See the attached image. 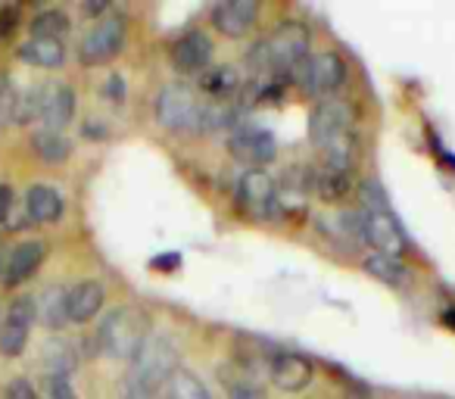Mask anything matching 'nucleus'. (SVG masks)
Instances as JSON below:
<instances>
[{"mask_svg":"<svg viewBox=\"0 0 455 399\" xmlns=\"http://www.w3.org/2000/svg\"><path fill=\"white\" fill-rule=\"evenodd\" d=\"M309 41L312 35L306 22L287 20L250 51V66L268 72H293L309 60Z\"/></svg>","mask_w":455,"mask_h":399,"instance_id":"obj_1","label":"nucleus"},{"mask_svg":"<svg viewBox=\"0 0 455 399\" xmlns=\"http://www.w3.org/2000/svg\"><path fill=\"white\" fill-rule=\"evenodd\" d=\"M144 340H147V318L138 309H132V306H119V309L107 312L100 331H97V343H100L103 355L122 362H132Z\"/></svg>","mask_w":455,"mask_h":399,"instance_id":"obj_2","label":"nucleus"},{"mask_svg":"<svg viewBox=\"0 0 455 399\" xmlns=\"http://www.w3.org/2000/svg\"><path fill=\"white\" fill-rule=\"evenodd\" d=\"M178 371V347L169 334H147V340L140 343V349L134 353L128 378H134L138 384L150 387V390H163L169 384V378Z\"/></svg>","mask_w":455,"mask_h":399,"instance_id":"obj_3","label":"nucleus"},{"mask_svg":"<svg viewBox=\"0 0 455 399\" xmlns=\"http://www.w3.org/2000/svg\"><path fill=\"white\" fill-rule=\"evenodd\" d=\"M203 107H206V103L196 100L194 88L175 82V84H165V88L159 91L156 119L165 132H200Z\"/></svg>","mask_w":455,"mask_h":399,"instance_id":"obj_4","label":"nucleus"},{"mask_svg":"<svg viewBox=\"0 0 455 399\" xmlns=\"http://www.w3.org/2000/svg\"><path fill=\"white\" fill-rule=\"evenodd\" d=\"M125 20L122 16H103L94 22L88 35L78 44V60L82 66H103L109 60H116L125 47Z\"/></svg>","mask_w":455,"mask_h":399,"instance_id":"obj_5","label":"nucleus"},{"mask_svg":"<svg viewBox=\"0 0 455 399\" xmlns=\"http://www.w3.org/2000/svg\"><path fill=\"white\" fill-rule=\"evenodd\" d=\"M293 76H297V82L303 84L312 97H328L347 82V63H343L340 53L322 51V53H312L303 66H297Z\"/></svg>","mask_w":455,"mask_h":399,"instance_id":"obj_6","label":"nucleus"},{"mask_svg":"<svg viewBox=\"0 0 455 399\" xmlns=\"http://www.w3.org/2000/svg\"><path fill=\"white\" fill-rule=\"evenodd\" d=\"M228 150L237 163H243L247 169H262L278 156V140L272 138V132L256 125H237L228 138Z\"/></svg>","mask_w":455,"mask_h":399,"instance_id":"obj_7","label":"nucleus"},{"mask_svg":"<svg viewBox=\"0 0 455 399\" xmlns=\"http://www.w3.org/2000/svg\"><path fill=\"white\" fill-rule=\"evenodd\" d=\"M35 315H38L35 299L20 297V299L10 303L7 315H4V322H0V355H7V359L22 355V349H26V343H28V331H32Z\"/></svg>","mask_w":455,"mask_h":399,"instance_id":"obj_8","label":"nucleus"},{"mask_svg":"<svg viewBox=\"0 0 455 399\" xmlns=\"http://www.w3.org/2000/svg\"><path fill=\"white\" fill-rule=\"evenodd\" d=\"M362 241L374 247V253L399 259L405 253V235L393 212H362Z\"/></svg>","mask_w":455,"mask_h":399,"instance_id":"obj_9","label":"nucleus"},{"mask_svg":"<svg viewBox=\"0 0 455 399\" xmlns=\"http://www.w3.org/2000/svg\"><path fill=\"white\" fill-rule=\"evenodd\" d=\"M237 200L253 219H275V181L268 172L247 169L237 181Z\"/></svg>","mask_w":455,"mask_h":399,"instance_id":"obj_10","label":"nucleus"},{"mask_svg":"<svg viewBox=\"0 0 455 399\" xmlns=\"http://www.w3.org/2000/svg\"><path fill=\"white\" fill-rule=\"evenodd\" d=\"M315 178H309V169H287L281 181L275 184V216L299 219L306 212V194Z\"/></svg>","mask_w":455,"mask_h":399,"instance_id":"obj_11","label":"nucleus"},{"mask_svg":"<svg viewBox=\"0 0 455 399\" xmlns=\"http://www.w3.org/2000/svg\"><path fill=\"white\" fill-rule=\"evenodd\" d=\"M353 122V109L343 100H322L309 113V140L315 147H324L328 140H334L337 134L349 132Z\"/></svg>","mask_w":455,"mask_h":399,"instance_id":"obj_12","label":"nucleus"},{"mask_svg":"<svg viewBox=\"0 0 455 399\" xmlns=\"http://www.w3.org/2000/svg\"><path fill=\"white\" fill-rule=\"evenodd\" d=\"M268 374H272L275 387L284 393H299L303 387L312 384L315 378V365H312L309 355L299 353H275L272 365H268Z\"/></svg>","mask_w":455,"mask_h":399,"instance_id":"obj_13","label":"nucleus"},{"mask_svg":"<svg viewBox=\"0 0 455 399\" xmlns=\"http://www.w3.org/2000/svg\"><path fill=\"white\" fill-rule=\"evenodd\" d=\"M256 16H259L256 0H221L212 10V26L228 38H241L256 26Z\"/></svg>","mask_w":455,"mask_h":399,"instance_id":"obj_14","label":"nucleus"},{"mask_svg":"<svg viewBox=\"0 0 455 399\" xmlns=\"http://www.w3.org/2000/svg\"><path fill=\"white\" fill-rule=\"evenodd\" d=\"M212 38L206 32H188L172 44V63L181 72H203L212 63Z\"/></svg>","mask_w":455,"mask_h":399,"instance_id":"obj_15","label":"nucleus"},{"mask_svg":"<svg viewBox=\"0 0 455 399\" xmlns=\"http://www.w3.org/2000/svg\"><path fill=\"white\" fill-rule=\"evenodd\" d=\"M44 256H47V247H44L41 241H26V243H20V247H16L13 253H10L7 268H4V284H7V287L26 284V281L32 278V275L41 268Z\"/></svg>","mask_w":455,"mask_h":399,"instance_id":"obj_16","label":"nucleus"},{"mask_svg":"<svg viewBox=\"0 0 455 399\" xmlns=\"http://www.w3.org/2000/svg\"><path fill=\"white\" fill-rule=\"evenodd\" d=\"M103 299H107V291H103L100 281H82L72 291H66V312H69V322L76 324H88L97 312L103 309Z\"/></svg>","mask_w":455,"mask_h":399,"instance_id":"obj_17","label":"nucleus"},{"mask_svg":"<svg viewBox=\"0 0 455 399\" xmlns=\"http://www.w3.org/2000/svg\"><path fill=\"white\" fill-rule=\"evenodd\" d=\"M76 116V91L69 84L44 88V103H41V122L47 132H63Z\"/></svg>","mask_w":455,"mask_h":399,"instance_id":"obj_18","label":"nucleus"},{"mask_svg":"<svg viewBox=\"0 0 455 399\" xmlns=\"http://www.w3.org/2000/svg\"><path fill=\"white\" fill-rule=\"evenodd\" d=\"M26 216L32 225L57 222V219L63 216V196H60V190L51 188V184H35V188H28Z\"/></svg>","mask_w":455,"mask_h":399,"instance_id":"obj_19","label":"nucleus"},{"mask_svg":"<svg viewBox=\"0 0 455 399\" xmlns=\"http://www.w3.org/2000/svg\"><path fill=\"white\" fill-rule=\"evenodd\" d=\"M20 60L38 69H57L66 60V47L60 38H32L20 47Z\"/></svg>","mask_w":455,"mask_h":399,"instance_id":"obj_20","label":"nucleus"},{"mask_svg":"<svg viewBox=\"0 0 455 399\" xmlns=\"http://www.w3.org/2000/svg\"><path fill=\"white\" fill-rule=\"evenodd\" d=\"M312 188H315L318 200H324V203H343V200L353 194V175L324 165V169L315 175V184H312Z\"/></svg>","mask_w":455,"mask_h":399,"instance_id":"obj_21","label":"nucleus"},{"mask_svg":"<svg viewBox=\"0 0 455 399\" xmlns=\"http://www.w3.org/2000/svg\"><path fill=\"white\" fill-rule=\"evenodd\" d=\"M35 309H38V318L44 328L51 331H63L66 322H69V312H66V291L63 287H47L44 293H41V299L35 303Z\"/></svg>","mask_w":455,"mask_h":399,"instance_id":"obj_22","label":"nucleus"},{"mask_svg":"<svg viewBox=\"0 0 455 399\" xmlns=\"http://www.w3.org/2000/svg\"><path fill=\"white\" fill-rule=\"evenodd\" d=\"M221 384H225L228 396L231 399H266V390L259 387V380H256L253 371H247V368H221Z\"/></svg>","mask_w":455,"mask_h":399,"instance_id":"obj_23","label":"nucleus"},{"mask_svg":"<svg viewBox=\"0 0 455 399\" xmlns=\"http://www.w3.org/2000/svg\"><path fill=\"white\" fill-rule=\"evenodd\" d=\"M32 147H35V156L44 159L47 165L66 163V159H69V153H72V140L66 138L63 132H47V128L35 134Z\"/></svg>","mask_w":455,"mask_h":399,"instance_id":"obj_24","label":"nucleus"},{"mask_svg":"<svg viewBox=\"0 0 455 399\" xmlns=\"http://www.w3.org/2000/svg\"><path fill=\"white\" fill-rule=\"evenodd\" d=\"M322 150H324V165H328V169H337V172H353L355 156H359V150H355V138L349 132L337 134V138L328 140Z\"/></svg>","mask_w":455,"mask_h":399,"instance_id":"obj_25","label":"nucleus"},{"mask_svg":"<svg viewBox=\"0 0 455 399\" xmlns=\"http://www.w3.org/2000/svg\"><path fill=\"white\" fill-rule=\"evenodd\" d=\"M365 272L371 275L374 281L387 287H403L409 281V268L403 266L399 259H390V256H380V253H371L365 259Z\"/></svg>","mask_w":455,"mask_h":399,"instance_id":"obj_26","label":"nucleus"},{"mask_svg":"<svg viewBox=\"0 0 455 399\" xmlns=\"http://www.w3.org/2000/svg\"><path fill=\"white\" fill-rule=\"evenodd\" d=\"M165 399H209V390L196 374H190L188 368H178L165 384Z\"/></svg>","mask_w":455,"mask_h":399,"instance_id":"obj_27","label":"nucleus"},{"mask_svg":"<svg viewBox=\"0 0 455 399\" xmlns=\"http://www.w3.org/2000/svg\"><path fill=\"white\" fill-rule=\"evenodd\" d=\"M28 28H32L35 38H60L63 41V35L69 32V16H66L63 10H44V13L35 16Z\"/></svg>","mask_w":455,"mask_h":399,"instance_id":"obj_28","label":"nucleus"},{"mask_svg":"<svg viewBox=\"0 0 455 399\" xmlns=\"http://www.w3.org/2000/svg\"><path fill=\"white\" fill-rule=\"evenodd\" d=\"M78 355L72 353V343L66 340H51L44 343V365L51 368V374H69L76 368Z\"/></svg>","mask_w":455,"mask_h":399,"instance_id":"obj_29","label":"nucleus"},{"mask_svg":"<svg viewBox=\"0 0 455 399\" xmlns=\"http://www.w3.org/2000/svg\"><path fill=\"white\" fill-rule=\"evenodd\" d=\"M237 84H241V76H237V69H231V66L212 69L203 76V91H206V94H215V97H228L231 91H237Z\"/></svg>","mask_w":455,"mask_h":399,"instance_id":"obj_30","label":"nucleus"},{"mask_svg":"<svg viewBox=\"0 0 455 399\" xmlns=\"http://www.w3.org/2000/svg\"><path fill=\"white\" fill-rule=\"evenodd\" d=\"M41 103H44V88H32L16 100V122L28 125V122L41 119Z\"/></svg>","mask_w":455,"mask_h":399,"instance_id":"obj_31","label":"nucleus"},{"mask_svg":"<svg viewBox=\"0 0 455 399\" xmlns=\"http://www.w3.org/2000/svg\"><path fill=\"white\" fill-rule=\"evenodd\" d=\"M362 203H365V212H390V203H387V194L378 181H365L359 190Z\"/></svg>","mask_w":455,"mask_h":399,"instance_id":"obj_32","label":"nucleus"},{"mask_svg":"<svg viewBox=\"0 0 455 399\" xmlns=\"http://www.w3.org/2000/svg\"><path fill=\"white\" fill-rule=\"evenodd\" d=\"M16 100H20V97H16L13 84L0 76V128L16 122Z\"/></svg>","mask_w":455,"mask_h":399,"instance_id":"obj_33","label":"nucleus"},{"mask_svg":"<svg viewBox=\"0 0 455 399\" xmlns=\"http://www.w3.org/2000/svg\"><path fill=\"white\" fill-rule=\"evenodd\" d=\"M47 393L51 399H78L69 374H47Z\"/></svg>","mask_w":455,"mask_h":399,"instance_id":"obj_34","label":"nucleus"},{"mask_svg":"<svg viewBox=\"0 0 455 399\" xmlns=\"http://www.w3.org/2000/svg\"><path fill=\"white\" fill-rule=\"evenodd\" d=\"M122 399H156V390L138 384V380L125 374V378H122Z\"/></svg>","mask_w":455,"mask_h":399,"instance_id":"obj_35","label":"nucleus"},{"mask_svg":"<svg viewBox=\"0 0 455 399\" xmlns=\"http://www.w3.org/2000/svg\"><path fill=\"white\" fill-rule=\"evenodd\" d=\"M7 399H38V393H35V387L28 384L26 378H16L7 384V393H4Z\"/></svg>","mask_w":455,"mask_h":399,"instance_id":"obj_36","label":"nucleus"},{"mask_svg":"<svg viewBox=\"0 0 455 399\" xmlns=\"http://www.w3.org/2000/svg\"><path fill=\"white\" fill-rule=\"evenodd\" d=\"M16 26H20V13H16V7L0 10V41H7L10 35L16 32Z\"/></svg>","mask_w":455,"mask_h":399,"instance_id":"obj_37","label":"nucleus"},{"mask_svg":"<svg viewBox=\"0 0 455 399\" xmlns=\"http://www.w3.org/2000/svg\"><path fill=\"white\" fill-rule=\"evenodd\" d=\"M13 188L10 184H0V225H7L10 216H13Z\"/></svg>","mask_w":455,"mask_h":399,"instance_id":"obj_38","label":"nucleus"},{"mask_svg":"<svg viewBox=\"0 0 455 399\" xmlns=\"http://www.w3.org/2000/svg\"><path fill=\"white\" fill-rule=\"evenodd\" d=\"M103 94H109V97H113V103H119L122 100V78L119 76L109 78V84L103 88Z\"/></svg>","mask_w":455,"mask_h":399,"instance_id":"obj_39","label":"nucleus"},{"mask_svg":"<svg viewBox=\"0 0 455 399\" xmlns=\"http://www.w3.org/2000/svg\"><path fill=\"white\" fill-rule=\"evenodd\" d=\"M103 125H107V122H103ZM103 125H100V122L91 119V122H84L82 132L88 134V138H107V128H103Z\"/></svg>","mask_w":455,"mask_h":399,"instance_id":"obj_40","label":"nucleus"},{"mask_svg":"<svg viewBox=\"0 0 455 399\" xmlns=\"http://www.w3.org/2000/svg\"><path fill=\"white\" fill-rule=\"evenodd\" d=\"M175 266H181L178 256H159V259H153V268H175Z\"/></svg>","mask_w":455,"mask_h":399,"instance_id":"obj_41","label":"nucleus"},{"mask_svg":"<svg viewBox=\"0 0 455 399\" xmlns=\"http://www.w3.org/2000/svg\"><path fill=\"white\" fill-rule=\"evenodd\" d=\"M84 13H107V0H103V4H88Z\"/></svg>","mask_w":455,"mask_h":399,"instance_id":"obj_42","label":"nucleus"}]
</instances>
